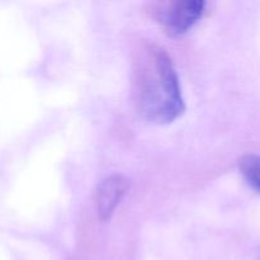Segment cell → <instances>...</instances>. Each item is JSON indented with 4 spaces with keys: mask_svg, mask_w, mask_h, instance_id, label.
<instances>
[{
    "mask_svg": "<svg viewBox=\"0 0 260 260\" xmlns=\"http://www.w3.org/2000/svg\"><path fill=\"white\" fill-rule=\"evenodd\" d=\"M207 3L203 0L165 2L152 5L151 13L165 32L179 37L189 32L205 14Z\"/></svg>",
    "mask_w": 260,
    "mask_h": 260,
    "instance_id": "2",
    "label": "cell"
},
{
    "mask_svg": "<svg viewBox=\"0 0 260 260\" xmlns=\"http://www.w3.org/2000/svg\"><path fill=\"white\" fill-rule=\"evenodd\" d=\"M134 81L140 113L155 123H170L184 112L179 78L167 51L151 42L140 43L134 56Z\"/></svg>",
    "mask_w": 260,
    "mask_h": 260,
    "instance_id": "1",
    "label": "cell"
},
{
    "mask_svg": "<svg viewBox=\"0 0 260 260\" xmlns=\"http://www.w3.org/2000/svg\"><path fill=\"white\" fill-rule=\"evenodd\" d=\"M239 169L250 187L260 192V155L249 154L240 159Z\"/></svg>",
    "mask_w": 260,
    "mask_h": 260,
    "instance_id": "4",
    "label": "cell"
},
{
    "mask_svg": "<svg viewBox=\"0 0 260 260\" xmlns=\"http://www.w3.org/2000/svg\"><path fill=\"white\" fill-rule=\"evenodd\" d=\"M129 189V182L121 174L107 177L98 184L94 194L98 217L102 221H108L113 216L119 203Z\"/></svg>",
    "mask_w": 260,
    "mask_h": 260,
    "instance_id": "3",
    "label": "cell"
}]
</instances>
